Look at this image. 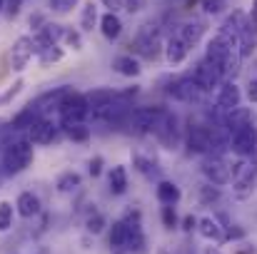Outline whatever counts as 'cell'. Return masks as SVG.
<instances>
[{
  "instance_id": "6da1fadb",
  "label": "cell",
  "mask_w": 257,
  "mask_h": 254,
  "mask_svg": "<svg viewBox=\"0 0 257 254\" xmlns=\"http://www.w3.org/2000/svg\"><path fill=\"white\" fill-rule=\"evenodd\" d=\"M33 160H35V145L28 137H20L15 142L3 145V155H0L3 174H8V177L20 174L33 165Z\"/></svg>"
},
{
  "instance_id": "d6a6232c",
  "label": "cell",
  "mask_w": 257,
  "mask_h": 254,
  "mask_svg": "<svg viewBox=\"0 0 257 254\" xmlns=\"http://www.w3.org/2000/svg\"><path fill=\"white\" fill-rule=\"evenodd\" d=\"M105 227H107V217H105L102 212H97V209H95V204H92V212H90V214L85 217L87 234H100Z\"/></svg>"
},
{
  "instance_id": "52a82bcc",
  "label": "cell",
  "mask_w": 257,
  "mask_h": 254,
  "mask_svg": "<svg viewBox=\"0 0 257 254\" xmlns=\"http://www.w3.org/2000/svg\"><path fill=\"white\" fill-rule=\"evenodd\" d=\"M227 150L235 152V155L242 157V160L250 157V155L257 150V127H255V122L247 125V127H240L237 132H232L230 140H227Z\"/></svg>"
},
{
  "instance_id": "ab89813d",
  "label": "cell",
  "mask_w": 257,
  "mask_h": 254,
  "mask_svg": "<svg viewBox=\"0 0 257 254\" xmlns=\"http://www.w3.org/2000/svg\"><path fill=\"white\" fill-rule=\"evenodd\" d=\"M200 5L207 15H220L225 10V0H200Z\"/></svg>"
},
{
  "instance_id": "2e32d148",
  "label": "cell",
  "mask_w": 257,
  "mask_h": 254,
  "mask_svg": "<svg viewBox=\"0 0 257 254\" xmlns=\"http://www.w3.org/2000/svg\"><path fill=\"white\" fill-rule=\"evenodd\" d=\"M252 125V110L250 107H232L227 112H222V127L232 135L237 132L240 127H247Z\"/></svg>"
},
{
  "instance_id": "e0dca14e",
  "label": "cell",
  "mask_w": 257,
  "mask_h": 254,
  "mask_svg": "<svg viewBox=\"0 0 257 254\" xmlns=\"http://www.w3.org/2000/svg\"><path fill=\"white\" fill-rule=\"evenodd\" d=\"M33 43H35V58L43 63V65H50V63H60L63 60V48L58 45V43H48V40H43V38H33Z\"/></svg>"
},
{
  "instance_id": "1f68e13d",
  "label": "cell",
  "mask_w": 257,
  "mask_h": 254,
  "mask_svg": "<svg viewBox=\"0 0 257 254\" xmlns=\"http://www.w3.org/2000/svg\"><path fill=\"white\" fill-rule=\"evenodd\" d=\"M97 20H100L97 5H95L92 0H87L85 5H83V10H80V30H83V33H92V28L97 25Z\"/></svg>"
},
{
  "instance_id": "5b68a950",
  "label": "cell",
  "mask_w": 257,
  "mask_h": 254,
  "mask_svg": "<svg viewBox=\"0 0 257 254\" xmlns=\"http://www.w3.org/2000/svg\"><path fill=\"white\" fill-rule=\"evenodd\" d=\"M163 45H165V43L160 40V28L153 25V23L143 25V28L138 30V35H135V43H133L135 53H138L140 58H145V60H158V58L163 55Z\"/></svg>"
},
{
  "instance_id": "836d02e7",
  "label": "cell",
  "mask_w": 257,
  "mask_h": 254,
  "mask_svg": "<svg viewBox=\"0 0 257 254\" xmlns=\"http://www.w3.org/2000/svg\"><path fill=\"white\" fill-rule=\"evenodd\" d=\"M13 222H15V207H13V202L3 199L0 202V232L13 229Z\"/></svg>"
},
{
  "instance_id": "44dd1931",
  "label": "cell",
  "mask_w": 257,
  "mask_h": 254,
  "mask_svg": "<svg viewBox=\"0 0 257 254\" xmlns=\"http://www.w3.org/2000/svg\"><path fill=\"white\" fill-rule=\"evenodd\" d=\"M15 214H20L23 219H33L40 214V199L33 192H20L15 199Z\"/></svg>"
},
{
  "instance_id": "ffe728a7",
  "label": "cell",
  "mask_w": 257,
  "mask_h": 254,
  "mask_svg": "<svg viewBox=\"0 0 257 254\" xmlns=\"http://www.w3.org/2000/svg\"><path fill=\"white\" fill-rule=\"evenodd\" d=\"M40 117H43V115L38 112V107H35L33 102H28V105H25V107H23V110H20V112H18L13 120H10V127L25 135V132H28V130H30V127H33V125H35Z\"/></svg>"
},
{
  "instance_id": "7402d4cb",
  "label": "cell",
  "mask_w": 257,
  "mask_h": 254,
  "mask_svg": "<svg viewBox=\"0 0 257 254\" xmlns=\"http://www.w3.org/2000/svg\"><path fill=\"white\" fill-rule=\"evenodd\" d=\"M107 187H110V194L115 197H122L130 187V177H127V167L125 165H115L107 172Z\"/></svg>"
},
{
  "instance_id": "74e56055",
  "label": "cell",
  "mask_w": 257,
  "mask_h": 254,
  "mask_svg": "<svg viewBox=\"0 0 257 254\" xmlns=\"http://www.w3.org/2000/svg\"><path fill=\"white\" fill-rule=\"evenodd\" d=\"M163 224H165V229H175L177 227V212H175V207L172 204H163Z\"/></svg>"
},
{
  "instance_id": "ee69618b",
  "label": "cell",
  "mask_w": 257,
  "mask_h": 254,
  "mask_svg": "<svg viewBox=\"0 0 257 254\" xmlns=\"http://www.w3.org/2000/svg\"><path fill=\"white\" fill-rule=\"evenodd\" d=\"M225 234H227V239H242V237H245V229H240V227H227Z\"/></svg>"
},
{
  "instance_id": "f1b7e54d",
  "label": "cell",
  "mask_w": 257,
  "mask_h": 254,
  "mask_svg": "<svg viewBox=\"0 0 257 254\" xmlns=\"http://www.w3.org/2000/svg\"><path fill=\"white\" fill-rule=\"evenodd\" d=\"M163 53H165V60L170 63V65H180V63H185V58H187V48H185V43L175 35V38H170L165 45H163Z\"/></svg>"
},
{
  "instance_id": "7bdbcfd3",
  "label": "cell",
  "mask_w": 257,
  "mask_h": 254,
  "mask_svg": "<svg viewBox=\"0 0 257 254\" xmlns=\"http://www.w3.org/2000/svg\"><path fill=\"white\" fill-rule=\"evenodd\" d=\"M100 3L107 8V13H120L125 8V0H100Z\"/></svg>"
},
{
  "instance_id": "f35d334b",
  "label": "cell",
  "mask_w": 257,
  "mask_h": 254,
  "mask_svg": "<svg viewBox=\"0 0 257 254\" xmlns=\"http://www.w3.org/2000/svg\"><path fill=\"white\" fill-rule=\"evenodd\" d=\"M75 5H78V0H50V8H53V13H58V15H68Z\"/></svg>"
},
{
  "instance_id": "f5cc1de1",
  "label": "cell",
  "mask_w": 257,
  "mask_h": 254,
  "mask_svg": "<svg viewBox=\"0 0 257 254\" xmlns=\"http://www.w3.org/2000/svg\"><path fill=\"white\" fill-rule=\"evenodd\" d=\"M158 254H170L168 249H158Z\"/></svg>"
},
{
  "instance_id": "8d00e7d4",
  "label": "cell",
  "mask_w": 257,
  "mask_h": 254,
  "mask_svg": "<svg viewBox=\"0 0 257 254\" xmlns=\"http://www.w3.org/2000/svg\"><path fill=\"white\" fill-rule=\"evenodd\" d=\"M23 87H25V83H23V80H15V83H13L8 90H5V92H3V95H0V105H8L10 100H15V97L23 92Z\"/></svg>"
},
{
  "instance_id": "4316f807",
  "label": "cell",
  "mask_w": 257,
  "mask_h": 254,
  "mask_svg": "<svg viewBox=\"0 0 257 254\" xmlns=\"http://www.w3.org/2000/svg\"><path fill=\"white\" fill-rule=\"evenodd\" d=\"M155 197H158V202L160 204H177L180 202V197H182V192H180V187L170 182V179H160L158 182V187H155Z\"/></svg>"
},
{
  "instance_id": "60d3db41",
  "label": "cell",
  "mask_w": 257,
  "mask_h": 254,
  "mask_svg": "<svg viewBox=\"0 0 257 254\" xmlns=\"http://www.w3.org/2000/svg\"><path fill=\"white\" fill-rule=\"evenodd\" d=\"M102 167H105V160H102L100 155H95V157L87 162V172H90V177H100V174H102Z\"/></svg>"
},
{
  "instance_id": "ba28073f",
  "label": "cell",
  "mask_w": 257,
  "mask_h": 254,
  "mask_svg": "<svg viewBox=\"0 0 257 254\" xmlns=\"http://www.w3.org/2000/svg\"><path fill=\"white\" fill-rule=\"evenodd\" d=\"M200 169H202L205 179H207L210 184H215V187H222V184H230V182H232V167H230L222 157L207 155V157L202 160Z\"/></svg>"
},
{
  "instance_id": "c3c4849f",
  "label": "cell",
  "mask_w": 257,
  "mask_h": 254,
  "mask_svg": "<svg viewBox=\"0 0 257 254\" xmlns=\"http://www.w3.org/2000/svg\"><path fill=\"white\" fill-rule=\"evenodd\" d=\"M202 254H222V252H220V249H215V247H207Z\"/></svg>"
},
{
  "instance_id": "b9f144b4",
  "label": "cell",
  "mask_w": 257,
  "mask_h": 254,
  "mask_svg": "<svg viewBox=\"0 0 257 254\" xmlns=\"http://www.w3.org/2000/svg\"><path fill=\"white\" fill-rule=\"evenodd\" d=\"M20 5H23V0H5L3 13H5L8 18H18V15H20Z\"/></svg>"
},
{
  "instance_id": "8992f818",
  "label": "cell",
  "mask_w": 257,
  "mask_h": 254,
  "mask_svg": "<svg viewBox=\"0 0 257 254\" xmlns=\"http://www.w3.org/2000/svg\"><path fill=\"white\" fill-rule=\"evenodd\" d=\"M60 122H55L53 117H40L28 132H25V137L33 142V145H38V147H48V145H53V142H58V137H60Z\"/></svg>"
},
{
  "instance_id": "d4e9b609",
  "label": "cell",
  "mask_w": 257,
  "mask_h": 254,
  "mask_svg": "<svg viewBox=\"0 0 257 254\" xmlns=\"http://www.w3.org/2000/svg\"><path fill=\"white\" fill-rule=\"evenodd\" d=\"M85 100L90 105V112H92V110H100V107L115 102L117 100V90H112V87H92L90 92H85Z\"/></svg>"
},
{
  "instance_id": "603a6c76",
  "label": "cell",
  "mask_w": 257,
  "mask_h": 254,
  "mask_svg": "<svg viewBox=\"0 0 257 254\" xmlns=\"http://www.w3.org/2000/svg\"><path fill=\"white\" fill-rule=\"evenodd\" d=\"M202 35H205V23H202V20L185 23V25L180 28V33H177V38L185 43V48H187V50L197 48V45H200V40H202Z\"/></svg>"
},
{
  "instance_id": "f907efd6",
  "label": "cell",
  "mask_w": 257,
  "mask_h": 254,
  "mask_svg": "<svg viewBox=\"0 0 257 254\" xmlns=\"http://www.w3.org/2000/svg\"><path fill=\"white\" fill-rule=\"evenodd\" d=\"M180 254H190V249H187V247H185V249H180Z\"/></svg>"
},
{
  "instance_id": "ac0fdd59",
  "label": "cell",
  "mask_w": 257,
  "mask_h": 254,
  "mask_svg": "<svg viewBox=\"0 0 257 254\" xmlns=\"http://www.w3.org/2000/svg\"><path fill=\"white\" fill-rule=\"evenodd\" d=\"M143 227H130L127 222H122V219H115L112 222V227H110V247L112 249H120V247H127V242H130V237L135 234V232H140Z\"/></svg>"
},
{
  "instance_id": "816d5d0a",
  "label": "cell",
  "mask_w": 257,
  "mask_h": 254,
  "mask_svg": "<svg viewBox=\"0 0 257 254\" xmlns=\"http://www.w3.org/2000/svg\"><path fill=\"white\" fill-rule=\"evenodd\" d=\"M3 8H5V0H0V13H3Z\"/></svg>"
},
{
  "instance_id": "5bb4252c",
  "label": "cell",
  "mask_w": 257,
  "mask_h": 254,
  "mask_svg": "<svg viewBox=\"0 0 257 254\" xmlns=\"http://www.w3.org/2000/svg\"><path fill=\"white\" fill-rule=\"evenodd\" d=\"M235 45H237V55H240L242 60L252 58V53L257 50V23L252 18H247V23H245V28L240 30Z\"/></svg>"
},
{
  "instance_id": "8fae6325",
  "label": "cell",
  "mask_w": 257,
  "mask_h": 254,
  "mask_svg": "<svg viewBox=\"0 0 257 254\" xmlns=\"http://www.w3.org/2000/svg\"><path fill=\"white\" fill-rule=\"evenodd\" d=\"M240 102H242V90L232 83V80H222V83L217 85L215 107H217L220 112H227V110H232V107H240Z\"/></svg>"
},
{
  "instance_id": "bcb514c9",
  "label": "cell",
  "mask_w": 257,
  "mask_h": 254,
  "mask_svg": "<svg viewBox=\"0 0 257 254\" xmlns=\"http://www.w3.org/2000/svg\"><path fill=\"white\" fill-rule=\"evenodd\" d=\"M182 224H185V232H192V229H195V227H197V219H195V217H192V214H187V217H185V222H182Z\"/></svg>"
},
{
  "instance_id": "3957f363",
  "label": "cell",
  "mask_w": 257,
  "mask_h": 254,
  "mask_svg": "<svg viewBox=\"0 0 257 254\" xmlns=\"http://www.w3.org/2000/svg\"><path fill=\"white\" fill-rule=\"evenodd\" d=\"M58 117H60V125L85 122L87 117H90V105H87V100H85V92L68 90V95L63 97V102L58 107Z\"/></svg>"
},
{
  "instance_id": "9a60e30c",
  "label": "cell",
  "mask_w": 257,
  "mask_h": 254,
  "mask_svg": "<svg viewBox=\"0 0 257 254\" xmlns=\"http://www.w3.org/2000/svg\"><path fill=\"white\" fill-rule=\"evenodd\" d=\"M195 229H197V234H200L202 239H207V242H215V244L227 242L225 227H222V224H220V219H215V217H200Z\"/></svg>"
},
{
  "instance_id": "7c38bea8",
  "label": "cell",
  "mask_w": 257,
  "mask_h": 254,
  "mask_svg": "<svg viewBox=\"0 0 257 254\" xmlns=\"http://www.w3.org/2000/svg\"><path fill=\"white\" fill-rule=\"evenodd\" d=\"M192 80L200 85L205 92H210L212 87H217V85L222 83V75H220V70L212 65V63H207V60H200L195 68H192Z\"/></svg>"
},
{
  "instance_id": "83f0119b",
  "label": "cell",
  "mask_w": 257,
  "mask_h": 254,
  "mask_svg": "<svg viewBox=\"0 0 257 254\" xmlns=\"http://www.w3.org/2000/svg\"><path fill=\"white\" fill-rule=\"evenodd\" d=\"M133 167L138 169L143 177L153 179V177H160V165L153 155H143V152H135L133 155Z\"/></svg>"
},
{
  "instance_id": "cb8c5ba5",
  "label": "cell",
  "mask_w": 257,
  "mask_h": 254,
  "mask_svg": "<svg viewBox=\"0 0 257 254\" xmlns=\"http://www.w3.org/2000/svg\"><path fill=\"white\" fill-rule=\"evenodd\" d=\"M97 25H100V33L105 40H117L122 35V20L117 13H102Z\"/></svg>"
},
{
  "instance_id": "4dcf8cb0",
  "label": "cell",
  "mask_w": 257,
  "mask_h": 254,
  "mask_svg": "<svg viewBox=\"0 0 257 254\" xmlns=\"http://www.w3.org/2000/svg\"><path fill=\"white\" fill-rule=\"evenodd\" d=\"M80 187H83V177H80L78 172H73V169L63 172V174L55 179V189H58L60 194H73V192H78Z\"/></svg>"
},
{
  "instance_id": "f546056e",
  "label": "cell",
  "mask_w": 257,
  "mask_h": 254,
  "mask_svg": "<svg viewBox=\"0 0 257 254\" xmlns=\"http://www.w3.org/2000/svg\"><path fill=\"white\" fill-rule=\"evenodd\" d=\"M60 130H63V135L70 142H78V145H85V142H90V137H92V130H90V125H85V122L60 125Z\"/></svg>"
},
{
  "instance_id": "e575fe53",
  "label": "cell",
  "mask_w": 257,
  "mask_h": 254,
  "mask_svg": "<svg viewBox=\"0 0 257 254\" xmlns=\"http://www.w3.org/2000/svg\"><path fill=\"white\" fill-rule=\"evenodd\" d=\"M60 43H65L70 50L80 53V50H83V33H80V30H75V28H65V33H63V40H60Z\"/></svg>"
},
{
  "instance_id": "d6986e66",
  "label": "cell",
  "mask_w": 257,
  "mask_h": 254,
  "mask_svg": "<svg viewBox=\"0 0 257 254\" xmlns=\"http://www.w3.org/2000/svg\"><path fill=\"white\" fill-rule=\"evenodd\" d=\"M247 13L245 10H232L230 15H225V20H222V25H220V33L225 35V38H230V40H237V35H240V30L245 28V23H247Z\"/></svg>"
},
{
  "instance_id": "d590c367",
  "label": "cell",
  "mask_w": 257,
  "mask_h": 254,
  "mask_svg": "<svg viewBox=\"0 0 257 254\" xmlns=\"http://www.w3.org/2000/svg\"><path fill=\"white\" fill-rule=\"evenodd\" d=\"M220 197H222V194H220V187H215V184H210V182L200 187V202H202V204H215V202H220Z\"/></svg>"
},
{
  "instance_id": "7dc6e473",
  "label": "cell",
  "mask_w": 257,
  "mask_h": 254,
  "mask_svg": "<svg viewBox=\"0 0 257 254\" xmlns=\"http://www.w3.org/2000/svg\"><path fill=\"white\" fill-rule=\"evenodd\" d=\"M250 18L257 23V0H252V13H250Z\"/></svg>"
},
{
  "instance_id": "7a4b0ae2",
  "label": "cell",
  "mask_w": 257,
  "mask_h": 254,
  "mask_svg": "<svg viewBox=\"0 0 257 254\" xmlns=\"http://www.w3.org/2000/svg\"><path fill=\"white\" fill-rule=\"evenodd\" d=\"M163 115H165V107H153V105H148V107H133L122 127L130 135H150L155 130V125L160 122Z\"/></svg>"
},
{
  "instance_id": "30bf717a",
  "label": "cell",
  "mask_w": 257,
  "mask_h": 254,
  "mask_svg": "<svg viewBox=\"0 0 257 254\" xmlns=\"http://www.w3.org/2000/svg\"><path fill=\"white\" fill-rule=\"evenodd\" d=\"M150 135H155L160 145H165L168 150H172V147L180 142V127H177V117H175V115H170V112L165 110V115L160 117V122L155 125V130H153Z\"/></svg>"
},
{
  "instance_id": "4fadbf2b",
  "label": "cell",
  "mask_w": 257,
  "mask_h": 254,
  "mask_svg": "<svg viewBox=\"0 0 257 254\" xmlns=\"http://www.w3.org/2000/svg\"><path fill=\"white\" fill-rule=\"evenodd\" d=\"M68 85H60V87H55V90H48V92H43V95H38L35 100H33V105L38 107V112L43 115V117H50V112L55 110L58 112V107H60V102H63V97L68 95Z\"/></svg>"
},
{
  "instance_id": "f6af8a7d",
  "label": "cell",
  "mask_w": 257,
  "mask_h": 254,
  "mask_svg": "<svg viewBox=\"0 0 257 254\" xmlns=\"http://www.w3.org/2000/svg\"><path fill=\"white\" fill-rule=\"evenodd\" d=\"M247 100L252 102V105H257V80H250V85H247Z\"/></svg>"
},
{
  "instance_id": "484cf974",
  "label": "cell",
  "mask_w": 257,
  "mask_h": 254,
  "mask_svg": "<svg viewBox=\"0 0 257 254\" xmlns=\"http://www.w3.org/2000/svg\"><path fill=\"white\" fill-rule=\"evenodd\" d=\"M112 70H115L117 75H122V78H138V75L143 73L140 60L133 58V55H117V58L112 60Z\"/></svg>"
},
{
  "instance_id": "681fc988",
  "label": "cell",
  "mask_w": 257,
  "mask_h": 254,
  "mask_svg": "<svg viewBox=\"0 0 257 254\" xmlns=\"http://www.w3.org/2000/svg\"><path fill=\"white\" fill-rule=\"evenodd\" d=\"M35 254H48V249H45V247H40V249H38Z\"/></svg>"
},
{
  "instance_id": "277c9868",
  "label": "cell",
  "mask_w": 257,
  "mask_h": 254,
  "mask_svg": "<svg viewBox=\"0 0 257 254\" xmlns=\"http://www.w3.org/2000/svg\"><path fill=\"white\" fill-rule=\"evenodd\" d=\"M165 92L170 95L172 100L185 102V105H200V102L205 100V90L192 80L190 73H187V75H177V78L168 80V90H165Z\"/></svg>"
},
{
  "instance_id": "9c48e42d",
  "label": "cell",
  "mask_w": 257,
  "mask_h": 254,
  "mask_svg": "<svg viewBox=\"0 0 257 254\" xmlns=\"http://www.w3.org/2000/svg\"><path fill=\"white\" fill-rule=\"evenodd\" d=\"M33 58H35V43H33V38L30 35H20L13 43V48H10V68L15 73H23L30 65Z\"/></svg>"
}]
</instances>
